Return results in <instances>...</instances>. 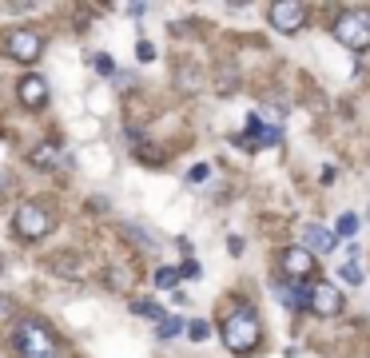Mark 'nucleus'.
Returning a JSON list of instances; mask_svg holds the SVG:
<instances>
[{"instance_id": "dca6fc26", "label": "nucleus", "mask_w": 370, "mask_h": 358, "mask_svg": "<svg viewBox=\"0 0 370 358\" xmlns=\"http://www.w3.org/2000/svg\"><path fill=\"white\" fill-rule=\"evenodd\" d=\"M339 278H342V283H350V287H359V283H362V267H359V259H347V263L339 267Z\"/></svg>"}, {"instance_id": "4be33fe9", "label": "nucleus", "mask_w": 370, "mask_h": 358, "mask_svg": "<svg viewBox=\"0 0 370 358\" xmlns=\"http://www.w3.org/2000/svg\"><path fill=\"white\" fill-rule=\"evenodd\" d=\"M187 179H191V183H203V179H207V163H200V168H191V171H187Z\"/></svg>"}, {"instance_id": "6e6552de", "label": "nucleus", "mask_w": 370, "mask_h": 358, "mask_svg": "<svg viewBox=\"0 0 370 358\" xmlns=\"http://www.w3.org/2000/svg\"><path fill=\"white\" fill-rule=\"evenodd\" d=\"M310 310L322 315V318L342 315V291L330 287V283H315V287H310Z\"/></svg>"}, {"instance_id": "7ed1b4c3", "label": "nucleus", "mask_w": 370, "mask_h": 358, "mask_svg": "<svg viewBox=\"0 0 370 358\" xmlns=\"http://www.w3.org/2000/svg\"><path fill=\"white\" fill-rule=\"evenodd\" d=\"M334 40H339L342 48L350 52H366L370 48V12L354 9V12H342L339 20H334Z\"/></svg>"}, {"instance_id": "a211bd4d", "label": "nucleus", "mask_w": 370, "mask_h": 358, "mask_svg": "<svg viewBox=\"0 0 370 358\" xmlns=\"http://www.w3.org/2000/svg\"><path fill=\"white\" fill-rule=\"evenodd\" d=\"M359 223H362V219L354 215V211H347V215H339V227H334V235H347V239H354Z\"/></svg>"}, {"instance_id": "aec40b11", "label": "nucleus", "mask_w": 370, "mask_h": 358, "mask_svg": "<svg viewBox=\"0 0 370 358\" xmlns=\"http://www.w3.org/2000/svg\"><path fill=\"white\" fill-rule=\"evenodd\" d=\"M187 335L195 338V342H203V338L211 335V327H207V322H200V318H195V322H191V327H187Z\"/></svg>"}, {"instance_id": "f3484780", "label": "nucleus", "mask_w": 370, "mask_h": 358, "mask_svg": "<svg viewBox=\"0 0 370 358\" xmlns=\"http://www.w3.org/2000/svg\"><path fill=\"white\" fill-rule=\"evenodd\" d=\"M180 267H160L156 271V287H163V291H175V283H180Z\"/></svg>"}, {"instance_id": "4468645a", "label": "nucleus", "mask_w": 370, "mask_h": 358, "mask_svg": "<svg viewBox=\"0 0 370 358\" xmlns=\"http://www.w3.org/2000/svg\"><path fill=\"white\" fill-rule=\"evenodd\" d=\"M183 330V318L180 315H163L160 322H156V338H160V342H168V338H175Z\"/></svg>"}, {"instance_id": "39448f33", "label": "nucleus", "mask_w": 370, "mask_h": 358, "mask_svg": "<svg viewBox=\"0 0 370 358\" xmlns=\"http://www.w3.org/2000/svg\"><path fill=\"white\" fill-rule=\"evenodd\" d=\"M267 20H271L275 32L290 36V32H299L303 24H307V4H299V0H279V4L267 9Z\"/></svg>"}, {"instance_id": "ddd939ff", "label": "nucleus", "mask_w": 370, "mask_h": 358, "mask_svg": "<svg viewBox=\"0 0 370 358\" xmlns=\"http://www.w3.org/2000/svg\"><path fill=\"white\" fill-rule=\"evenodd\" d=\"M32 163H36V168H60V163H64V151L56 148V143H40V148L32 151Z\"/></svg>"}, {"instance_id": "2eb2a0df", "label": "nucleus", "mask_w": 370, "mask_h": 358, "mask_svg": "<svg viewBox=\"0 0 370 358\" xmlns=\"http://www.w3.org/2000/svg\"><path fill=\"white\" fill-rule=\"evenodd\" d=\"M131 315H140V318H151V322H160L168 310H160L156 303H148V298H131Z\"/></svg>"}, {"instance_id": "b1692460", "label": "nucleus", "mask_w": 370, "mask_h": 358, "mask_svg": "<svg viewBox=\"0 0 370 358\" xmlns=\"http://www.w3.org/2000/svg\"><path fill=\"white\" fill-rule=\"evenodd\" d=\"M227 247H231V255H243V239H239V235H231Z\"/></svg>"}, {"instance_id": "f03ea898", "label": "nucleus", "mask_w": 370, "mask_h": 358, "mask_svg": "<svg viewBox=\"0 0 370 358\" xmlns=\"http://www.w3.org/2000/svg\"><path fill=\"white\" fill-rule=\"evenodd\" d=\"M12 347H16L21 358H64L56 335H52L48 322H40V318H24L21 327H16V335H12Z\"/></svg>"}, {"instance_id": "f8f14e48", "label": "nucleus", "mask_w": 370, "mask_h": 358, "mask_svg": "<svg viewBox=\"0 0 370 358\" xmlns=\"http://www.w3.org/2000/svg\"><path fill=\"white\" fill-rule=\"evenodd\" d=\"M16 92H21L24 108H44V104H48V84H44L40 76H24Z\"/></svg>"}, {"instance_id": "0eeeda50", "label": "nucleus", "mask_w": 370, "mask_h": 358, "mask_svg": "<svg viewBox=\"0 0 370 358\" xmlns=\"http://www.w3.org/2000/svg\"><path fill=\"white\" fill-rule=\"evenodd\" d=\"M283 139V128L279 124H263L259 116H251L247 119V131L239 136L243 148H271V143H279Z\"/></svg>"}, {"instance_id": "9b49d317", "label": "nucleus", "mask_w": 370, "mask_h": 358, "mask_svg": "<svg viewBox=\"0 0 370 358\" xmlns=\"http://www.w3.org/2000/svg\"><path fill=\"white\" fill-rule=\"evenodd\" d=\"M334 239L339 235L330 227H319V223H307V227H303V247H307L310 255H315V251H319V255L322 251H334Z\"/></svg>"}, {"instance_id": "412c9836", "label": "nucleus", "mask_w": 370, "mask_h": 358, "mask_svg": "<svg viewBox=\"0 0 370 358\" xmlns=\"http://www.w3.org/2000/svg\"><path fill=\"white\" fill-rule=\"evenodd\" d=\"M180 275L183 278H195V275H200V263H195V259H187V263L180 267Z\"/></svg>"}, {"instance_id": "20e7f679", "label": "nucleus", "mask_w": 370, "mask_h": 358, "mask_svg": "<svg viewBox=\"0 0 370 358\" xmlns=\"http://www.w3.org/2000/svg\"><path fill=\"white\" fill-rule=\"evenodd\" d=\"M12 227H16L21 239H44L52 227H56V219H52V211L40 207V203H21V207H16V219H12Z\"/></svg>"}, {"instance_id": "393cba45", "label": "nucleus", "mask_w": 370, "mask_h": 358, "mask_svg": "<svg viewBox=\"0 0 370 358\" xmlns=\"http://www.w3.org/2000/svg\"><path fill=\"white\" fill-rule=\"evenodd\" d=\"M9 310H12V303L9 298H0V318H9Z\"/></svg>"}, {"instance_id": "1a4fd4ad", "label": "nucleus", "mask_w": 370, "mask_h": 358, "mask_svg": "<svg viewBox=\"0 0 370 358\" xmlns=\"http://www.w3.org/2000/svg\"><path fill=\"white\" fill-rule=\"evenodd\" d=\"M283 267H287V275L295 278V283H307V278L315 275V267H319V259L310 255L307 247H287L283 251Z\"/></svg>"}, {"instance_id": "9d476101", "label": "nucleus", "mask_w": 370, "mask_h": 358, "mask_svg": "<svg viewBox=\"0 0 370 358\" xmlns=\"http://www.w3.org/2000/svg\"><path fill=\"white\" fill-rule=\"evenodd\" d=\"M275 298H279L287 310H295V315H303V310H310V287L307 283H275Z\"/></svg>"}, {"instance_id": "423d86ee", "label": "nucleus", "mask_w": 370, "mask_h": 358, "mask_svg": "<svg viewBox=\"0 0 370 358\" xmlns=\"http://www.w3.org/2000/svg\"><path fill=\"white\" fill-rule=\"evenodd\" d=\"M40 48H44V40L32 28H12L9 36H4V52H9L16 64H32V60L40 56Z\"/></svg>"}, {"instance_id": "6ab92c4d", "label": "nucleus", "mask_w": 370, "mask_h": 358, "mask_svg": "<svg viewBox=\"0 0 370 358\" xmlns=\"http://www.w3.org/2000/svg\"><path fill=\"white\" fill-rule=\"evenodd\" d=\"M92 68L100 72V76H111V72H116V68H111V56H108V52H96V56H92Z\"/></svg>"}, {"instance_id": "5701e85b", "label": "nucleus", "mask_w": 370, "mask_h": 358, "mask_svg": "<svg viewBox=\"0 0 370 358\" xmlns=\"http://www.w3.org/2000/svg\"><path fill=\"white\" fill-rule=\"evenodd\" d=\"M136 56H140V60H156V48H151L148 40H143L140 48H136Z\"/></svg>"}, {"instance_id": "f257e3e1", "label": "nucleus", "mask_w": 370, "mask_h": 358, "mask_svg": "<svg viewBox=\"0 0 370 358\" xmlns=\"http://www.w3.org/2000/svg\"><path fill=\"white\" fill-rule=\"evenodd\" d=\"M223 347H227L231 354L259 350V318H255V310H251L247 303H239V307L223 318Z\"/></svg>"}]
</instances>
